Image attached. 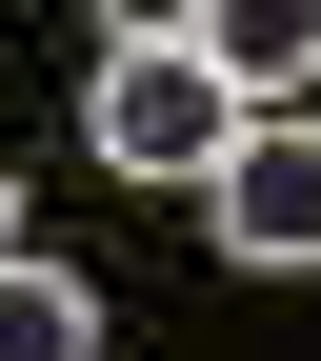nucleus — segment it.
Segmentation results:
<instances>
[{"mask_svg":"<svg viewBox=\"0 0 321 361\" xmlns=\"http://www.w3.org/2000/svg\"><path fill=\"white\" fill-rule=\"evenodd\" d=\"M80 141H101L121 180H221V141H241V80H221V40H201V20H101Z\"/></svg>","mask_w":321,"mask_h":361,"instance_id":"obj_1","label":"nucleus"},{"mask_svg":"<svg viewBox=\"0 0 321 361\" xmlns=\"http://www.w3.org/2000/svg\"><path fill=\"white\" fill-rule=\"evenodd\" d=\"M201 241L241 261V281H301V261H321V121H241V141H221Z\"/></svg>","mask_w":321,"mask_h":361,"instance_id":"obj_2","label":"nucleus"},{"mask_svg":"<svg viewBox=\"0 0 321 361\" xmlns=\"http://www.w3.org/2000/svg\"><path fill=\"white\" fill-rule=\"evenodd\" d=\"M221 80H241V121H321V0H241V20H201Z\"/></svg>","mask_w":321,"mask_h":361,"instance_id":"obj_3","label":"nucleus"},{"mask_svg":"<svg viewBox=\"0 0 321 361\" xmlns=\"http://www.w3.org/2000/svg\"><path fill=\"white\" fill-rule=\"evenodd\" d=\"M0 361H101V301H80V281H61L40 241L0 261Z\"/></svg>","mask_w":321,"mask_h":361,"instance_id":"obj_4","label":"nucleus"},{"mask_svg":"<svg viewBox=\"0 0 321 361\" xmlns=\"http://www.w3.org/2000/svg\"><path fill=\"white\" fill-rule=\"evenodd\" d=\"M0 261H20V161H0Z\"/></svg>","mask_w":321,"mask_h":361,"instance_id":"obj_5","label":"nucleus"}]
</instances>
